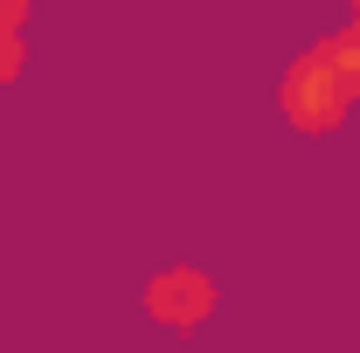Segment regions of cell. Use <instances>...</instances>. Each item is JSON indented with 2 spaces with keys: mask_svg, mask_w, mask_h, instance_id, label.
<instances>
[{
  "mask_svg": "<svg viewBox=\"0 0 360 353\" xmlns=\"http://www.w3.org/2000/svg\"><path fill=\"white\" fill-rule=\"evenodd\" d=\"M360 104V21L347 14V28L319 35L305 56H291V70L277 77V111L291 132H333Z\"/></svg>",
  "mask_w": 360,
  "mask_h": 353,
  "instance_id": "cell-1",
  "label": "cell"
},
{
  "mask_svg": "<svg viewBox=\"0 0 360 353\" xmlns=\"http://www.w3.org/2000/svg\"><path fill=\"white\" fill-rule=\"evenodd\" d=\"M139 312L160 326V333H194L222 312V284L208 277L201 264H160L139 291Z\"/></svg>",
  "mask_w": 360,
  "mask_h": 353,
  "instance_id": "cell-2",
  "label": "cell"
},
{
  "mask_svg": "<svg viewBox=\"0 0 360 353\" xmlns=\"http://www.w3.org/2000/svg\"><path fill=\"white\" fill-rule=\"evenodd\" d=\"M21 70H28V35L21 28H0V90L21 84Z\"/></svg>",
  "mask_w": 360,
  "mask_h": 353,
  "instance_id": "cell-3",
  "label": "cell"
},
{
  "mask_svg": "<svg viewBox=\"0 0 360 353\" xmlns=\"http://www.w3.org/2000/svg\"><path fill=\"white\" fill-rule=\"evenodd\" d=\"M28 21H35V0H0V28H21L28 35Z\"/></svg>",
  "mask_w": 360,
  "mask_h": 353,
  "instance_id": "cell-4",
  "label": "cell"
},
{
  "mask_svg": "<svg viewBox=\"0 0 360 353\" xmlns=\"http://www.w3.org/2000/svg\"><path fill=\"white\" fill-rule=\"evenodd\" d=\"M354 21H360V0H354Z\"/></svg>",
  "mask_w": 360,
  "mask_h": 353,
  "instance_id": "cell-5",
  "label": "cell"
}]
</instances>
